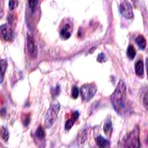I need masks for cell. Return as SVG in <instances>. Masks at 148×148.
Returning a JSON list of instances; mask_svg holds the SVG:
<instances>
[{
  "instance_id": "9",
  "label": "cell",
  "mask_w": 148,
  "mask_h": 148,
  "mask_svg": "<svg viewBox=\"0 0 148 148\" xmlns=\"http://www.w3.org/2000/svg\"><path fill=\"white\" fill-rule=\"evenodd\" d=\"M61 38L64 40L69 39L71 35V28L69 24H65L61 29L60 32Z\"/></svg>"
},
{
  "instance_id": "17",
  "label": "cell",
  "mask_w": 148,
  "mask_h": 148,
  "mask_svg": "<svg viewBox=\"0 0 148 148\" xmlns=\"http://www.w3.org/2000/svg\"><path fill=\"white\" fill-rule=\"evenodd\" d=\"M1 135L2 139L5 141L6 142L9 139V132L7 130L6 128L5 127H1Z\"/></svg>"
},
{
  "instance_id": "15",
  "label": "cell",
  "mask_w": 148,
  "mask_h": 148,
  "mask_svg": "<svg viewBox=\"0 0 148 148\" xmlns=\"http://www.w3.org/2000/svg\"><path fill=\"white\" fill-rule=\"evenodd\" d=\"M1 83H2L3 80L5 73L6 71L7 66H8V62L6 59H2L1 60Z\"/></svg>"
},
{
  "instance_id": "3",
  "label": "cell",
  "mask_w": 148,
  "mask_h": 148,
  "mask_svg": "<svg viewBox=\"0 0 148 148\" xmlns=\"http://www.w3.org/2000/svg\"><path fill=\"white\" fill-rule=\"evenodd\" d=\"M97 90V86L94 83H86L80 88V92L82 100L87 102L91 99Z\"/></svg>"
},
{
  "instance_id": "7",
  "label": "cell",
  "mask_w": 148,
  "mask_h": 148,
  "mask_svg": "<svg viewBox=\"0 0 148 148\" xmlns=\"http://www.w3.org/2000/svg\"><path fill=\"white\" fill-rule=\"evenodd\" d=\"M1 34L3 39L6 41H9L13 38V32L7 24L1 26Z\"/></svg>"
},
{
  "instance_id": "13",
  "label": "cell",
  "mask_w": 148,
  "mask_h": 148,
  "mask_svg": "<svg viewBox=\"0 0 148 148\" xmlns=\"http://www.w3.org/2000/svg\"><path fill=\"white\" fill-rule=\"evenodd\" d=\"M135 42L141 50L145 49L146 47V40L143 35H139L135 39Z\"/></svg>"
},
{
  "instance_id": "11",
  "label": "cell",
  "mask_w": 148,
  "mask_h": 148,
  "mask_svg": "<svg viewBox=\"0 0 148 148\" xmlns=\"http://www.w3.org/2000/svg\"><path fill=\"white\" fill-rule=\"evenodd\" d=\"M95 142L99 147H110V142L102 136L99 135L95 138Z\"/></svg>"
},
{
  "instance_id": "21",
  "label": "cell",
  "mask_w": 148,
  "mask_h": 148,
  "mask_svg": "<svg viewBox=\"0 0 148 148\" xmlns=\"http://www.w3.org/2000/svg\"><path fill=\"white\" fill-rule=\"evenodd\" d=\"M31 120V117L29 114H27L26 115L24 116L23 120V124L24 126H27L28 125L29 122Z\"/></svg>"
},
{
  "instance_id": "16",
  "label": "cell",
  "mask_w": 148,
  "mask_h": 148,
  "mask_svg": "<svg viewBox=\"0 0 148 148\" xmlns=\"http://www.w3.org/2000/svg\"><path fill=\"white\" fill-rule=\"evenodd\" d=\"M35 136L39 139H43L45 138V132L43 129V127L41 125H39L38 127V128L35 131Z\"/></svg>"
},
{
  "instance_id": "22",
  "label": "cell",
  "mask_w": 148,
  "mask_h": 148,
  "mask_svg": "<svg viewBox=\"0 0 148 148\" xmlns=\"http://www.w3.org/2000/svg\"><path fill=\"white\" fill-rule=\"evenodd\" d=\"M106 56H105V55L104 53H99V54L98 55L97 60L99 62H105V61H106Z\"/></svg>"
},
{
  "instance_id": "18",
  "label": "cell",
  "mask_w": 148,
  "mask_h": 148,
  "mask_svg": "<svg viewBox=\"0 0 148 148\" xmlns=\"http://www.w3.org/2000/svg\"><path fill=\"white\" fill-rule=\"evenodd\" d=\"M38 3V1H28V6H29V8L31 14L35 13V11L36 10V7H37Z\"/></svg>"
},
{
  "instance_id": "1",
  "label": "cell",
  "mask_w": 148,
  "mask_h": 148,
  "mask_svg": "<svg viewBox=\"0 0 148 148\" xmlns=\"http://www.w3.org/2000/svg\"><path fill=\"white\" fill-rule=\"evenodd\" d=\"M126 94L127 88L125 83L123 80H120L110 97L113 107L118 113H120L125 108Z\"/></svg>"
},
{
  "instance_id": "8",
  "label": "cell",
  "mask_w": 148,
  "mask_h": 148,
  "mask_svg": "<svg viewBox=\"0 0 148 148\" xmlns=\"http://www.w3.org/2000/svg\"><path fill=\"white\" fill-rule=\"evenodd\" d=\"M79 117V113L77 110H75L72 114L71 117L70 119L68 120L65 125V128L66 130H69L73 127L75 123L78 119Z\"/></svg>"
},
{
  "instance_id": "19",
  "label": "cell",
  "mask_w": 148,
  "mask_h": 148,
  "mask_svg": "<svg viewBox=\"0 0 148 148\" xmlns=\"http://www.w3.org/2000/svg\"><path fill=\"white\" fill-rule=\"evenodd\" d=\"M71 92H72V98L74 99H76L78 97L79 94V88H77V87L73 86L72 88Z\"/></svg>"
},
{
  "instance_id": "5",
  "label": "cell",
  "mask_w": 148,
  "mask_h": 148,
  "mask_svg": "<svg viewBox=\"0 0 148 148\" xmlns=\"http://www.w3.org/2000/svg\"><path fill=\"white\" fill-rule=\"evenodd\" d=\"M27 46L28 51L32 58L36 57L38 55V49L33 35L31 34L27 35Z\"/></svg>"
},
{
  "instance_id": "20",
  "label": "cell",
  "mask_w": 148,
  "mask_h": 148,
  "mask_svg": "<svg viewBox=\"0 0 148 148\" xmlns=\"http://www.w3.org/2000/svg\"><path fill=\"white\" fill-rule=\"evenodd\" d=\"M9 4V8L10 10H13L18 5V1H9L8 2Z\"/></svg>"
},
{
  "instance_id": "14",
  "label": "cell",
  "mask_w": 148,
  "mask_h": 148,
  "mask_svg": "<svg viewBox=\"0 0 148 148\" xmlns=\"http://www.w3.org/2000/svg\"><path fill=\"white\" fill-rule=\"evenodd\" d=\"M136 50L134 46L132 45H130L127 50V56L130 60H133L136 56Z\"/></svg>"
},
{
  "instance_id": "23",
  "label": "cell",
  "mask_w": 148,
  "mask_h": 148,
  "mask_svg": "<svg viewBox=\"0 0 148 148\" xmlns=\"http://www.w3.org/2000/svg\"><path fill=\"white\" fill-rule=\"evenodd\" d=\"M60 91V87H59L58 86H57L56 87V88L53 89V91H52V92H51V94H52V95H53L54 97L57 96V95L59 94Z\"/></svg>"
},
{
  "instance_id": "2",
  "label": "cell",
  "mask_w": 148,
  "mask_h": 148,
  "mask_svg": "<svg viewBox=\"0 0 148 148\" xmlns=\"http://www.w3.org/2000/svg\"><path fill=\"white\" fill-rule=\"evenodd\" d=\"M60 109V105L58 102L52 103L49 107L45 118V124L47 128H50L54 124L57 117Z\"/></svg>"
},
{
  "instance_id": "10",
  "label": "cell",
  "mask_w": 148,
  "mask_h": 148,
  "mask_svg": "<svg viewBox=\"0 0 148 148\" xmlns=\"http://www.w3.org/2000/svg\"><path fill=\"white\" fill-rule=\"evenodd\" d=\"M135 73L138 76H142L144 75V63L142 60H139L135 64Z\"/></svg>"
},
{
  "instance_id": "4",
  "label": "cell",
  "mask_w": 148,
  "mask_h": 148,
  "mask_svg": "<svg viewBox=\"0 0 148 148\" xmlns=\"http://www.w3.org/2000/svg\"><path fill=\"white\" fill-rule=\"evenodd\" d=\"M119 11L121 14L127 19L134 17V12L131 3L127 1H123L119 5Z\"/></svg>"
},
{
  "instance_id": "24",
  "label": "cell",
  "mask_w": 148,
  "mask_h": 148,
  "mask_svg": "<svg viewBox=\"0 0 148 148\" xmlns=\"http://www.w3.org/2000/svg\"><path fill=\"white\" fill-rule=\"evenodd\" d=\"M147 92L146 91L145 93V95H144V97H143V104L146 109L147 108Z\"/></svg>"
},
{
  "instance_id": "12",
  "label": "cell",
  "mask_w": 148,
  "mask_h": 148,
  "mask_svg": "<svg viewBox=\"0 0 148 148\" xmlns=\"http://www.w3.org/2000/svg\"><path fill=\"white\" fill-rule=\"evenodd\" d=\"M103 131L106 135H110L112 131V121L110 117L106 119L105 121L103 127Z\"/></svg>"
},
{
  "instance_id": "6",
  "label": "cell",
  "mask_w": 148,
  "mask_h": 148,
  "mask_svg": "<svg viewBox=\"0 0 148 148\" xmlns=\"http://www.w3.org/2000/svg\"><path fill=\"white\" fill-rule=\"evenodd\" d=\"M125 143L127 144L128 147H139V134L137 131L132 132L127 137Z\"/></svg>"
}]
</instances>
